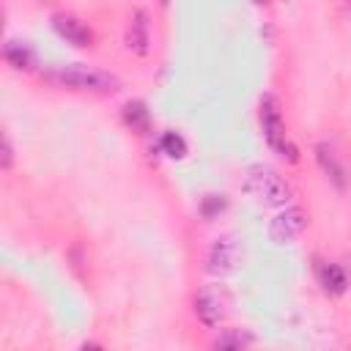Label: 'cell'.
I'll list each match as a JSON object with an SVG mask.
<instances>
[{"label": "cell", "mask_w": 351, "mask_h": 351, "mask_svg": "<svg viewBox=\"0 0 351 351\" xmlns=\"http://www.w3.org/2000/svg\"><path fill=\"white\" fill-rule=\"evenodd\" d=\"M47 82L58 88H71V90H88V93H115L121 88V80L110 71L90 69L82 63H69V66H55L41 74Z\"/></svg>", "instance_id": "cell-1"}, {"label": "cell", "mask_w": 351, "mask_h": 351, "mask_svg": "<svg viewBox=\"0 0 351 351\" xmlns=\"http://www.w3.org/2000/svg\"><path fill=\"white\" fill-rule=\"evenodd\" d=\"M258 118H261V129H263V137H266L269 148L274 154L285 156L288 162H296L299 159V151H296V145L285 134V121H282V112H280V101L271 93H263L261 96Z\"/></svg>", "instance_id": "cell-2"}, {"label": "cell", "mask_w": 351, "mask_h": 351, "mask_svg": "<svg viewBox=\"0 0 351 351\" xmlns=\"http://www.w3.org/2000/svg\"><path fill=\"white\" fill-rule=\"evenodd\" d=\"M244 189L252 197L263 200L266 206H282L291 197V186L271 167H252L247 173V178H244Z\"/></svg>", "instance_id": "cell-3"}, {"label": "cell", "mask_w": 351, "mask_h": 351, "mask_svg": "<svg viewBox=\"0 0 351 351\" xmlns=\"http://www.w3.org/2000/svg\"><path fill=\"white\" fill-rule=\"evenodd\" d=\"M239 266V247L230 236H219L214 239L208 247H206V255H203V269L214 277H222V274H230L233 269Z\"/></svg>", "instance_id": "cell-4"}, {"label": "cell", "mask_w": 351, "mask_h": 351, "mask_svg": "<svg viewBox=\"0 0 351 351\" xmlns=\"http://www.w3.org/2000/svg\"><path fill=\"white\" fill-rule=\"evenodd\" d=\"M304 228H307V214H304V208L291 206V208L280 211V214L269 222V239H271L274 244H285V241H293Z\"/></svg>", "instance_id": "cell-5"}, {"label": "cell", "mask_w": 351, "mask_h": 351, "mask_svg": "<svg viewBox=\"0 0 351 351\" xmlns=\"http://www.w3.org/2000/svg\"><path fill=\"white\" fill-rule=\"evenodd\" d=\"M123 41H126V49L132 55H137V58H145L148 55V49H151V22H148V11L145 8L132 11Z\"/></svg>", "instance_id": "cell-6"}, {"label": "cell", "mask_w": 351, "mask_h": 351, "mask_svg": "<svg viewBox=\"0 0 351 351\" xmlns=\"http://www.w3.org/2000/svg\"><path fill=\"white\" fill-rule=\"evenodd\" d=\"M52 30L74 47H90L93 44V30L74 14H63V11L52 14Z\"/></svg>", "instance_id": "cell-7"}, {"label": "cell", "mask_w": 351, "mask_h": 351, "mask_svg": "<svg viewBox=\"0 0 351 351\" xmlns=\"http://www.w3.org/2000/svg\"><path fill=\"white\" fill-rule=\"evenodd\" d=\"M195 315L203 326H217L225 318V302L214 288H203L195 296Z\"/></svg>", "instance_id": "cell-8"}, {"label": "cell", "mask_w": 351, "mask_h": 351, "mask_svg": "<svg viewBox=\"0 0 351 351\" xmlns=\"http://www.w3.org/2000/svg\"><path fill=\"white\" fill-rule=\"evenodd\" d=\"M315 280L321 291L329 296H343L348 288V274L337 263H329V261H315Z\"/></svg>", "instance_id": "cell-9"}, {"label": "cell", "mask_w": 351, "mask_h": 351, "mask_svg": "<svg viewBox=\"0 0 351 351\" xmlns=\"http://www.w3.org/2000/svg\"><path fill=\"white\" fill-rule=\"evenodd\" d=\"M315 159H318L321 170L332 178V184H335L337 189H346V184H348V170H346V165L340 162V156L335 154V148H332L329 143H318V145H315Z\"/></svg>", "instance_id": "cell-10"}, {"label": "cell", "mask_w": 351, "mask_h": 351, "mask_svg": "<svg viewBox=\"0 0 351 351\" xmlns=\"http://www.w3.org/2000/svg\"><path fill=\"white\" fill-rule=\"evenodd\" d=\"M3 58L16 71H33L36 69V52H33V47L27 41H16V38L5 41L3 44Z\"/></svg>", "instance_id": "cell-11"}, {"label": "cell", "mask_w": 351, "mask_h": 351, "mask_svg": "<svg viewBox=\"0 0 351 351\" xmlns=\"http://www.w3.org/2000/svg\"><path fill=\"white\" fill-rule=\"evenodd\" d=\"M123 123L132 129V132H148L151 126V112H148V104L143 99H132L123 104Z\"/></svg>", "instance_id": "cell-12"}, {"label": "cell", "mask_w": 351, "mask_h": 351, "mask_svg": "<svg viewBox=\"0 0 351 351\" xmlns=\"http://www.w3.org/2000/svg\"><path fill=\"white\" fill-rule=\"evenodd\" d=\"M214 348H247V346H252V335L247 332V329H225L219 337H214V343H211Z\"/></svg>", "instance_id": "cell-13"}, {"label": "cell", "mask_w": 351, "mask_h": 351, "mask_svg": "<svg viewBox=\"0 0 351 351\" xmlns=\"http://www.w3.org/2000/svg\"><path fill=\"white\" fill-rule=\"evenodd\" d=\"M159 145H162V151H165L170 159H184V156H186V140H184L178 132H165V134L159 137Z\"/></svg>", "instance_id": "cell-14"}, {"label": "cell", "mask_w": 351, "mask_h": 351, "mask_svg": "<svg viewBox=\"0 0 351 351\" xmlns=\"http://www.w3.org/2000/svg\"><path fill=\"white\" fill-rule=\"evenodd\" d=\"M225 206H228L225 195H206V197L200 200V217L214 219V217H219V214L225 211Z\"/></svg>", "instance_id": "cell-15"}, {"label": "cell", "mask_w": 351, "mask_h": 351, "mask_svg": "<svg viewBox=\"0 0 351 351\" xmlns=\"http://www.w3.org/2000/svg\"><path fill=\"white\" fill-rule=\"evenodd\" d=\"M11 162H14V148H11V137L8 134H3V170H8L11 167Z\"/></svg>", "instance_id": "cell-16"}, {"label": "cell", "mask_w": 351, "mask_h": 351, "mask_svg": "<svg viewBox=\"0 0 351 351\" xmlns=\"http://www.w3.org/2000/svg\"><path fill=\"white\" fill-rule=\"evenodd\" d=\"M167 3H170V0H159V5H167Z\"/></svg>", "instance_id": "cell-17"}, {"label": "cell", "mask_w": 351, "mask_h": 351, "mask_svg": "<svg viewBox=\"0 0 351 351\" xmlns=\"http://www.w3.org/2000/svg\"><path fill=\"white\" fill-rule=\"evenodd\" d=\"M255 3H263V0H255Z\"/></svg>", "instance_id": "cell-18"}]
</instances>
